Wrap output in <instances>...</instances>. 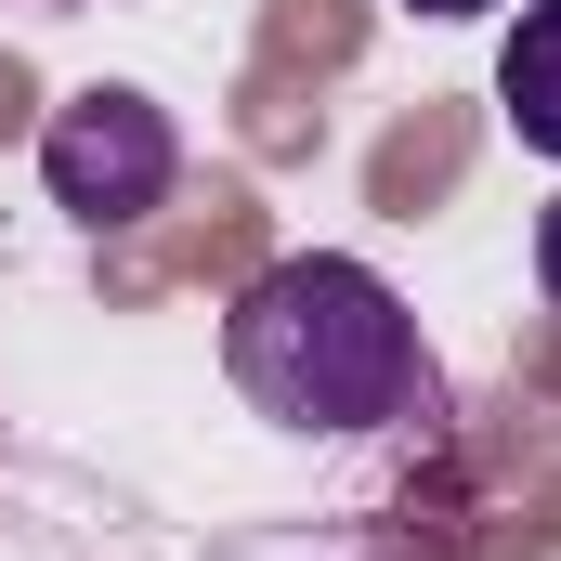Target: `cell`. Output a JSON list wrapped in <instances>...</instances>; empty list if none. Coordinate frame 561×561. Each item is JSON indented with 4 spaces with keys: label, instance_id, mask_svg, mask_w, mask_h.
Here are the masks:
<instances>
[{
    "label": "cell",
    "instance_id": "1",
    "mask_svg": "<svg viewBox=\"0 0 561 561\" xmlns=\"http://www.w3.org/2000/svg\"><path fill=\"white\" fill-rule=\"evenodd\" d=\"M222 366H236V392L275 431H405V419H431V353H419L405 287L379 262H340V249H300V262L236 287Z\"/></svg>",
    "mask_w": 561,
    "mask_h": 561
},
{
    "label": "cell",
    "instance_id": "2",
    "mask_svg": "<svg viewBox=\"0 0 561 561\" xmlns=\"http://www.w3.org/2000/svg\"><path fill=\"white\" fill-rule=\"evenodd\" d=\"M170 170H183L170 118H157L144 92H118V79L66 92V105H53V131H39V183H53V209H66V222H92V236L144 222V209L170 196Z\"/></svg>",
    "mask_w": 561,
    "mask_h": 561
},
{
    "label": "cell",
    "instance_id": "3",
    "mask_svg": "<svg viewBox=\"0 0 561 561\" xmlns=\"http://www.w3.org/2000/svg\"><path fill=\"white\" fill-rule=\"evenodd\" d=\"M496 105H510V131L561 170V0H523V26H510V53H496Z\"/></svg>",
    "mask_w": 561,
    "mask_h": 561
},
{
    "label": "cell",
    "instance_id": "4",
    "mask_svg": "<svg viewBox=\"0 0 561 561\" xmlns=\"http://www.w3.org/2000/svg\"><path fill=\"white\" fill-rule=\"evenodd\" d=\"M536 287H549V300H561V196H549V209H536Z\"/></svg>",
    "mask_w": 561,
    "mask_h": 561
},
{
    "label": "cell",
    "instance_id": "5",
    "mask_svg": "<svg viewBox=\"0 0 561 561\" xmlns=\"http://www.w3.org/2000/svg\"><path fill=\"white\" fill-rule=\"evenodd\" d=\"M405 13H444V26H457V13H496V0H405Z\"/></svg>",
    "mask_w": 561,
    "mask_h": 561
}]
</instances>
